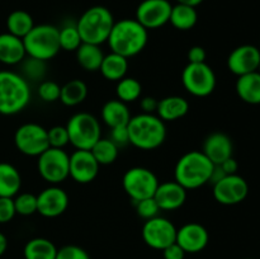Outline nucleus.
I'll use <instances>...</instances> for the list:
<instances>
[{
    "label": "nucleus",
    "instance_id": "nucleus-1",
    "mask_svg": "<svg viewBox=\"0 0 260 259\" xmlns=\"http://www.w3.org/2000/svg\"><path fill=\"white\" fill-rule=\"evenodd\" d=\"M147 41H149V30L140 24L136 19L124 18L118 22H114L107 42L112 52L129 58L142 52L146 47Z\"/></svg>",
    "mask_w": 260,
    "mask_h": 259
},
{
    "label": "nucleus",
    "instance_id": "nucleus-2",
    "mask_svg": "<svg viewBox=\"0 0 260 259\" xmlns=\"http://www.w3.org/2000/svg\"><path fill=\"white\" fill-rule=\"evenodd\" d=\"M129 144L140 150H155L167 139L165 122L154 113H140L131 117L128 124Z\"/></svg>",
    "mask_w": 260,
    "mask_h": 259
},
{
    "label": "nucleus",
    "instance_id": "nucleus-3",
    "mask_svg": "<svg viewBox=\"0 0 260 259\" xmlns=\"http://www.w3.org/2000/svg\"><path fill=\"white\" fill-rule=\"evenodd\" d=\"M30 85L20 74L0 70V114L13 116L27 108L30 102Z\"/></svg>",
    "mask_w": 260,
    "mask_h": 259
},
{
    "label": "nucleus",
    "instance_id": "nucleus-4",
    "mask_svg": "<svg viewBox=\"0 0 260 259\" xmlns=\"http://www.w3.org/2000/svg\"><path fill=\"white\" fill-rule=\"evenodd\" d=\"M215 164L202 151L193 150L179 157L174 169V180L185 189H197L210 183Z\"/></svg>",
    "mask_w": 260,
    "mask_h": 259
},
{
    "label": "nucleus",
    "instance_id": "nucleus-5",
    "mask_svg": "<svg viewBox=\"0 0 260 259\" xmlns=\"http://www.w3.org/2000/svg\"><path fill=\"white\" fill-rule=\"evenodd\" d=\"M113 24V14L103 5H95L86 9L76 22L81 41L98 46L108 41Z\"/></svg>",
    "mask_w": 260,
    "mask_h": 259
},
{
    "label": "nucleus",
    "instance_id": "nucleus-6",
    "mask_svg": "<svg viewBox=\"0 0 260 259\" xmlns=\"http://www.w3.org/2000/svg\"><path fill=\"white\" fill-rule=\"evenodd\" d=\"M23 43L27 56L40 58L46 62L55 57L61 51L58 42V28L48 23L35 24L30 32L23 38Z\"/></svg>",
    "mask_w": 260,
    "mask_h": 259
},
{
    "label": "nucleus",
    "instance_id": "nucleus-7",
    "mask_svg": "<svg viewBox=\"0 0 260 259\" xmlns=\"http://www.w3.org/2000/svg\"><path fill=\"white\" fill-rule=\"evenodd\" d=\"M69 141L76 150H90L102 137V127L98 118L88 112H79L66 123Z\"/></svg>",
    "mask_w": 260,
    "mask_h": 259
},
{
    "label": "nucleus",
    "instance_id": "nucleus-8",
    "mask_svg": "<svg viewBox=\"0 0 260 259\" xmlns=\"http://www.w3.org/2000/svg\"><path fill=\"white\" fill-rule=\"evenodd\" d=\"M122 185L126 195L135 203L145 198L154 197L159 179L152 170L144 167H135L124 173Z\"/></svg>",
    "mask_w": 260,
    "mask_h": 259
},
{
    "label": "nucleus",
    "instance_id": "nucleus-9",
    "mask_svg": "<svg viewBox=\"0 0 260 259\" xmlns=\"http://www.w3.org/2000/svg\"><path fill=\"white\" fill-rule=\"evenodd\" d=\"M185 90L194 96H208L216 88V74L206 62L188 63L182 73Z\"/></svg>",
    "mask_w": 260,
    "mask_h": 259
},
{
    "label": "nucleus",
    "instance_id": "nucleus-10",
    "mask_svg": "<svg viewBox=\"0 0 260 259\" xmlns=\"http://www.w3.org/2000/svg\"><path fill=\"white\" fill-rule=\"evenodd\" d=\"M70 155L63 149L48 147L38 156L37 168L41 177L50 184L62 183L69 177Z\"/></svg>",
    "mask_w": 260,
    "mask_h": 259
},
{
    "label": "nucleus",
    "instance_id": "nucleus-11",
    "mask_svg": "<svg viewBox=\"0 0 260 259\" xmlns=\"http://www.w3.org/2000/svg\"><path fill=\"white\" fill-rule=\"evenodd\" d=\"M15 147L27 156H40L50 147L47 130L38 123H24L14 134Z\"/></svg>",
    "mask_w": 260,
    "mask_h": 259
},
{
    "label": "nucleus",
    "instance_id": "nucleus-12",
    "mask_svg": "<svg viewBox=\"0 0 260 259\" xmlns=\"http://www.w3.org/2000/svg\"><path fill=\"white\" fill-rule=\"evenodd\" d=\"M145 244L155 250H164L177 240V228L167 217L156 216L145 221L142 226Z\"/></svg>",
    "mask_w": 260,
    "mask_h": 259
},
{
    "label": "nucleus",
    "instance_id": "nucleus-13",
    "mask_svg": "<svg viewBox=\"0 0 260 259\" xmlns=\"http://www.w3.org/2000/svg\"><path fill=\"white\" fill-rule=\"evenodd\" d=\"M172 8L169 0H142L136 8L135 19L147 30L157 29L169 23Z\"/></svg>",
    "mask_w": 260,
    "mask_h": 259
},
{
    "label": "nucleus",
    "instance_id": "nucleus-14",
    "mask_svg": "<svg viewBox=\"0 0 260 259\" xmlns=\"http://www.w3.org/2000/svg\"><path fill=\"white\" fill-rule=\"evenodd\" d=\"M249 193L248 182L239 174L226 175L213 184V197L218 203L234 206L241 203Z\"/></svg>",
    "mask_w": 260,
    "mask_h": 259
},
{
    "label": "nucleus",
    "instance_id": "nucleus-15",
    "mask_svg": "<svg viewBox=\"0 0 260 259\" xmlns=\"http://www.w3.org/2000/svg\"><path fill=\"white\" fill-rule=\"evenodd\" d=\"M98 161L93 156L90 150H76L70 155L69 177L76 183L88 184L93 182L99 173Z\"/></svg>",
    "mask_w": 260,
    "mask_h": 259
},
{
    "label": "nucleus",
    "instance_id": "nucleus-16",
    "mask_svg": "<svg viewBox=\"0 0 260 259\" xmlns=\"http://www.w3.org/2000/svg\"><path fill=\"white\" fill-rule=\"evenodd\" d=\"M68 207L69 195L57 184L45 188L37 196V212L43 217H57L62 215Z\"/></svg>",
    "mask_w": 260,
    "mask_h": 259
},
{
    "label": "nucleus",
    "instance_id": "nucleus-17",
    "mask_svg": "<svg viewBox=\"0 0 260 259\" xmlns=\"http://www.w3.org/2000/svg\"><path fill=\"white\" fill-rule=\"evenodd\" d=\"M260 63V48L254 45H241L234 48L228 57L229 70L236 76L258 71Z\"/></svg>",
    "mask_w": 260,
    "mask_h": 259
},
{
    "label": "nucleus",
    "instance_id": "nucleus-18",
    "mask_svg": "<svg viewBox=\"0 0 260 259\" xmlns=\"http://www.w3.org/2000/svg\"><path fill=\"white\" fill-rule=\"evenodd\" d=\"M210 235L207 229L198 222H189L177 229V240L175 243L185 253H200L207 246Z\"/></svg>",
    "mask_w": 260,
    "mask_h": 259
},
{
    "label": "nucleus",
    "instance_id": "nucleus-19",
    "mask_svg": "<svg viewBox=\"0 0 260 259\" xmlns=\"http://www.w3.org/2000/svg\"><path fill=\"white\" fill-rule=\"evenodd\" d=\"M160 211H174L182 207L187 200V189L175 180L159 183L154 195Z\"/></svg>",
    "mask_w": 260,
    "mask_h": 259
},
{
    "label": "nucleus",
    "instance_id": "nucleus-20",
    "mask_svg": "<svg viewBox=\"0 0 260 259\" xmlns=\"http://www.w3.org/2000/svg\"><path fill=\"white\" fill-rule=\"evenodd\" d=\"M233 140L223 132H213L206 137L202 152L215 165H220L226 159L233 156Z\"/></svg>",
    "mask_w": 260,
    "mask_h": 259
},
{
    "label": "nucleus",
    "instance_id": "nucleus-21",
    "mask_svg": "<svg viewBox=\"0 0 260 259\" xmlns=\"http://www.w3.org/2000/svg\"><path fill=\"white\" fill-rule=\"evenodd\" d=\"M23 38L10 35L9 32L0 35V62L4 65H18L25 58Z\"/></svg>",
    "mask_w": 260,
    "mask_h": 259
},
{
    "label": "nucleus",
    "instance_id": "nucleus-22",
    "mask_svg": "<svg viewBox=\"0 0 260 259\" xmlns=\"http://www.w3.org/2000/svg\"><path fill=\"white\" fill-rule=\"evenodd\" d=\"M189 111V103L179 95H169L159 101L156 116L164 122H173L183 118Z\"/></svg>",
    "mask_w": 260,
    "mask_h": 259
},
{
    "label": "nucleus",
    "instance_id": "nucleus-23",
    "mask_svg": "<svg viewBox=\"0 0 260 259\" xmlns=\"http://www.w3.org/2000/svg\"><path fill=\"white\" fill-rule=\"evenodd\" d=\"M131 117V112L127 104L119 99L108 101L102 108V119L109 128L127 126Z\"/></svg>",
    "mask_w": 260,
    "mask_h": 259
},
{
    "label": "nucleus",
    "instance_id": "nucleus-24",
    "mask_svg": "<svg viewBox=\"0 0 260 259\" xmlns=\"http://www.w3.org/2000/svg\"><path fill=\"white\" fill-rule=\"evenodd\" d=\"M236 93L239 98L249 104H260V73L245 74L238 76L236 80Z\"/></svg>",
    "mask_w": 260,
    "mask_h": 259
},
{
    "label": "nucleus",
    "instance_id": "nucleus-25",
    "mask_svg": "<svg viewBox=\"0 0 260 259\" xmlns=\"http://www.w3.org/2000/svg\"><path fill=\"white\" fill-rule=\"evenodd\" d=\"M127 70H128V58L112 51L108 55H104L102 65L99 68L103 78L109 81H119L123 79Z\"/></svg>",
    "mask_w": 260,
    "mask_h": 259
},
{
    "label": "nucleus",
    "instance_id": "nucleus-26",
    "mask_svg": "<svg viewBox=\"0 0 260 259\" xmlns=\"http://www.w3.org/2000/svg\"><path fill=\"white\" fill-rule=\"evenodd\" d=\"M22 187V177L14 165L0 163V197H15Z\"/></svg>",
    "mask_w": 260,
    "mask_h": 259
},
{
    "label": "nucleus",
    "instance_id": "nucleus-27",
    "mask_svg": "<svg viewBox=\"0 0 260 259\" xmlns=\"http://www.w3.org/2000/svg\"><path fill=\"white\" fill-rule=\"evenodd\" d=\"M76 53V61L85 71H98L103 61L104 53L101 46L93 43H81Z\"/></svg>",
    "mask_w": 260,
    "mask_h": 259
},
{
    "label": "nucleus",
    "instance_id": "nucleus-28",
    "mask_svg": "<svg viewBox=\"0 0 260 259\" xmlns=\"http://www.w3.org/2000/svg\"><path fill=\"white\" fill-rule=\"evenodd\" d=\"M198 13L194 7L179 4L173 5L169 23L178 30H189L197 24Z\"/></svg>",
    "mask_w": 260,
    "mask_h": 259
},
{
    "label": "nucleus",
    "instance_id": "nucleus-29",
    "mask_svg": "<svg viewBox=\"0 0 260 259\" xmlns=\"http://www.w3.org/2000/svg\"><path fill=\"white\" fill-rule=\"evenodd\" d=\"M57 248L46 238L30 239L23 249L24 259H55Z\"/></svg>",
    "mask_w": 260,
    "mask_h": 259
},
{
    "label": "nucleus",
    "instance_id": "nucleus-30",
    "mask_svg": "<svg viewBox=\"0 0 260 259\" xmlns=\"http://www.w3.org/2000/svg\"><path fill=\"white\" fill-rule=\"evenodd\" d=\"M88 96V86L83 80L73 79L61 86L60 101L68 107H75L83 103Z\"/></svg>",
    "mask_w": 260,
    "mask_h": 259
},
{
    "label": "nucleus",
    "instance_id": "nucleus-31",
    "mask_svg": "<svg viewBox=\"0 0 260 259\" xmlns=\"http://www.w3.org/2000/svg\"><path fill=\"white\" fill-rule=\"evenodd\" d=\"M35 27L32 15L25 10H14L7 18L8 32L19 38H24Z\"/></svg>",
    "mask_w": 260,
    "mask_h": 259
},
{
    "label": "nucleus",
    "instance_id": "nucleus-32",
    "mask_svg": "<svg viewBox=\"0 0 260 259\" xmlns=\"http://www.w3.org/2000/svg\"><path fill=\"white\" fill-rule=\"evenodd\" d=\"M99 165H109L118 157L119 147L111 139H99L90 149Z\"/></svg>",
    "mask_w": 260,
    "mask_h": 259
},
{
    "label": "nucleus",
    "instance_id": "nucleus-33",
    "mask_svg": "<svg viewBox=\"0 0 260 259\" xmlns=\"http://www.w3.org/2000/svg\"><path fill=\"white\" fill-rule=\"evenodd\" d=\"M116 94L117 99L122 101L123 103H132L141 96L142 85L137 79L124 76L123 79L117 81Z\"/></svg>",
    "mask_w": 260,
    "mask_h": 259
},
{
    "label": "nucleus",
    "instance_id": "nucleus-34",
    "mask_svg": "<svg viewBox=\"0 0 260 259\" xmlns=\"http://www.w3.org/2000/svg\"><path fill=\"white\" fill-rule=\"evenodd\" d=\"M22 74L20 75L29 83V81H43L46 73H47V65L46 61L40 58L25 56L22 61Z\"/></svg>",
    "mask_w": 260,
    "mask_h": 259
},
{
    "label": "nucleus",
    "instance_id": "nucleus-35",
    "mask_svg": "<svg viewBox=\"0 0 260 259\" xmlns=\"http://www.w3.org/2000/svg\"><path fill=\"white\" fill-rule=\"evenodd\" d=\"M58 42H60V48L63 51L73 52L78 50L83 41H81L76 23H68L58 28Z\"/></svg>",
    "mask_w": 260,
    "mask_h": 259
},
{
    "label": "nucleus",
    "instance_id": "nucleus-36",
    "mask_svg": "<svg viewBox=\"0 0 260 259\" xmlns=\"http://www.w3.org/2000/svg\"><path fill=\"white\" fill-rule=\"evenodd\" d=\"M13 200H14L15 212L18 215L30 216L37 212V196L33 193H19L13 197Z\"/></svg>",
    "mask_w": 260,
    "mask_h": 259
},
{
    "label": "nucleus",
    "instance_id": "nucleus-37",
    "mask_svg": "<svg viewBox=\"0 0 260 259\" xmlns=\"http://www.w3.org/2000/svg\"><path fill=\"white\" fill-rule=\"evenodd\" d=\"M60 94L61 85H58L53 80H43L38 86V95L46 103H53L56 101H60Z\"/></svg>",
    "mask_w": 260,
    "mask_h": 259
},
{
    "label": "nucleus",
    "instance_id": "nucleus-38",
    "mask_svg": "<svg viewBox=\"0 0 260 259\" xmlns=\"http://www.w3.org/2000/svg\"><path fill=\"white\" fill-rule=\"evenodd\" d=\"M135 206H136L137 215L144 220H150V218L159 216L160 208L157 203L155 202L154 197L137 201V202H135Z\"/></svg>",
    "mask_w": 260,
    "mask_h": 259
},
{
    "label": "nucleus",
    "instance_id": "nucleus-39",
    "mask_svg": "<svg viewBox=\"0 0 260 259\" xmlns=\"http://www.w3.org/2000/svg\"><path fill=\"white\" fill-rule=\"evenodd\" d=\"M48 142L50 147H57V149H63L69 144V134L66 126H53L47 130Z\"/></svg>",
    "mask_w": 260,
    "mask_h": 259
},
{
    "label": "nucleus",
    "instance_id": "nucleus-40",
    "mask_svg": "<svg viewBox=\"0 0 260 259\" xmlns=\"http://www.w3.org/2000/svg\"><path fill=\"white\" fill-rule=\"evenodd\" d=\"M55 259H90L88 251L78 245H65L57 249Z\"/></svg>",
    "mask_w": 260,
    "mask_h": 259
},
{
    "label": "nucleus",
    "instance_id": "nucleus-41",
    "mask_svg": "<svg viewBox=\"0 0 260 259\" xmlns=\"http://www.w3.org/2000/svg\"><path fill=\"white\" fill-rule=\"evenodd\" d=\"M17 215L14 200L10 197H0V223H7Z\"/></svg>",
    "mask_w": 260,
    "mask_h": 259
},
{
    "label": "nucleus",
    "instance_id": "nucleus-42",
    "mask_svg": "<svg viewBox=\"0 0 260 259\" xmlns=\"http://www.w3.org/2000/svg\"><path fill=\"white\" fill-rule=\"evenodd\" d=\"M109 139H111L118 147L129 144L127 126H119L111 128V136H109Z\"/></svg>",
    "mask_w": 260,
    "mask_h": 259
},
{
    "label": "nucleus",
    "instance_id": "nucleus-43",
    "mask_svg": "<svg viewBox=\"0 0 260 259\" xmlns=\"http://www.w3.org/2000/svg\"><path fill=\"white\" fill-rule=\"evenodd\" d=\"M206 57H207V53L202 46H193L188 51V61L190 63L206 62Z\"/></svg>",
    "mask_w": 260,
    "mask_h": 259
},
{
    "label": "nucleus",
    "instance_id": "nucleus-44",
    "mask_svg": "<svg viewBox=\"0 0 260 259\" xmlns=\"http://www.w3.org/2000/svg\"><path fill=\"white\" fill-rule=\"evenodd\" d=\"M161 251L164 259H184L185 256V251L177 243H173Z\"/></svg>",
    "mask_w": 260,
    "mask_h": 259
},
{
    "label": "nucleus",
    "instance_id": "nucleus-45",
    "mask_svg": "<svg viewBox=\"0 0 260 259\" xmlns=\"http://www.w3.org/2000/svg\"><path fill=\"white\" fill-rule=\"evenodd\" d=\"M157 104H159V101H156L154 96H145L140 102L142 113H155L157 109Z\"/></svg>",
    "mask_w": 260,
    "mask_h": 259
},
{
    "label": "nucleus",
    "instance_id": "nucleus-46",
    "mask_svg": "<svg viewBox=\"0 0 260 259\" xmlns=\"http://www.w3.org/2000/svg\"><path fill=\"white\" fill-rule=\"evenodd\" d=\"M220 167L222 168V170H223V172H225L226 175L236 174V172H238V169H239L238 161H236V160L234 159L233 156L229 157V159H226L225 161L221 163Z\"/></svg>",
    "mask_w": 260,
    "mask_h": 259
},
{
    "label": "nucleus",
    "instance_id": "nucleus-47",
    "mask_svg": "<svg viewBox=\"0 0 260 259\" xmlns=\"http://www.w3.org/2000/svg\"><path fill=\"white\" fill-rule=\"evenodd\" d=\"M223 177H226V174H225V172L222 170V168H221L220 165H215V167H213V170H212V174H211L210 183L216 184V183H217L218 180L222 179Z\"/></svg>",
    "mask_w": 260,
    "mask_h": 259
},
{
    "label": "nucleus",
    "instance_id": "nucleus-48",
    "mask_svg": "<svg viewBox=\"0 0 260 259\" xmlns=\"http://www.w3.org/2000/svg\"><path fill=\"white\" fill-rule=\"evenodd\" d=\"M8 249V239L7 236L4 235L3 233H0V256L7 251Z\"/></svg>",
    "mask_w": 260,
    "mask_h": 259
},
{
    "label": "nucleus",
    "instance_id": "nucleus-49",
    "mask_svg": "<svg viewBox=\"0 0 260 259\" xmlns=\"http://www.w3.org/2000/svg\"><path fill=\"white\" fill-rule=\"evenodd\" d=\"M205 0H177V3L179 4H184V5H189V7H194L197 8L198 5H201Z\"/></svg>",
    "mask_w": 260,
    "mask_h": 259
},
{
    "label": "nucleus",
    "instance_id": "nucleus-50",
    "mask_svg": "<svg viewBox=\"0 0 260 259\" xmlns=\"http://www.w3.org/2000/svg\"><path fill=\"white\" fill-rule=\"evenodd\" d=\"M258 71L260 73V63H259V69H258Z\"/></svg>",
    "mask_w": 260,
    "mask_h": 259
},
{
    "label": "nucleus",
    "instance_id": "nucleus-51",
    "mask_svg": "<svg viewBox=\"0 0 260 259\" xmlns=\"http://www.w3.org/2000/svg\"><path fill=\"white\" fill-rule=\"evenodd\" d=\"M245 259H253V258H245Z\"/></svg>",
    "mask_w": 260,
    "mask_h": 259
}]
</instances>
